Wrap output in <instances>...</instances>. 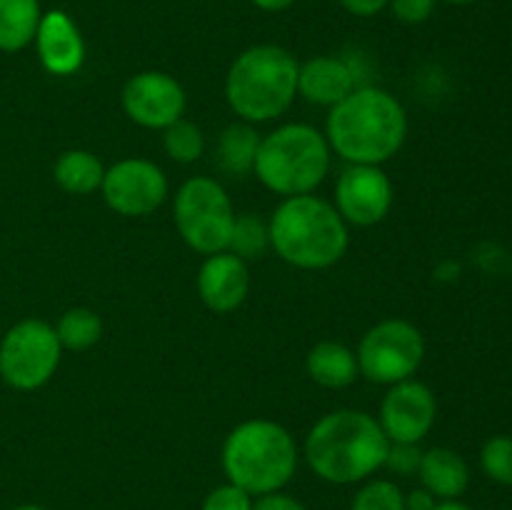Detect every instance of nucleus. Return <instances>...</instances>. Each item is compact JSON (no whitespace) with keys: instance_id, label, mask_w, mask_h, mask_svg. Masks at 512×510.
<instances>
[{"instance_id":"obj_18","label":"nucleus","mask_w":512,"mask_h":510,"mask_svg":"<svg viewBox=\"0 0 512 510\" xmlns=\"http://www.w3.org/2000/svg\"><path fill=\"white\" fill-rule=\"evenodd\" d=\"M305 368L315 383L330 390L348 388L360 375L358 355L348 345L335 343V340H323V343L313 345L308 360H305Z\"/></svg>"},{"instance_id":"obj_32","label":"nucleus","mask_w":512,"mask_h":510,"mask_svg":"<svg viewBox=\"0 0 512 510\" xmlns=\"http://www.w3.org/2000/svg\"><path fill=\"white\" fill-rule=\"evenodd\" d=\"M435 505H438V498L425 488H415L405 495V510H433Z\"/></svg>"},{"instance_id":"obj_33","label":"nucleus","mask_w":512,"mask_h":510,"mask_svg":"<svg viewBox=\"0 0 512 510\" xmlns=\"http://www.w3.org/2000/svg\"><path fill=\"white\" fill-rule=\"evenodd\" d=\"M255 8L268 10V13H280V10H288L290 5H295L298 0H253Z\"/></svg>"},{"instance_id":"obj_28","label":"nucleus","mask_w":512,"mask_h":510,"mask_svg":"<svg viewBox=\"0 0 512 510\" xmlns=\"http://www.w3.org/2000/svg\"><path fill=\"white\" fill-rule=\"evenodd\" d=\"M420 458H423V450L418 448V443H390L383 468H390L398 475H413L418 473Z\"/></svg>"},{"instance_id":"obj_35","label":"nucleus","mask_w":512,"mask_h":510,"mask_svg":"<svg viewBox=\"0 0 512 510\" xmlns=\"http://www.w3.org/2000/svg\"><path fill=\"white\" fill-rule=\"evenodd\" d=\"M438 3H448V5H470L475 0H438Z\"/></svg>"},{"instance_id":"obj_22","label":"nucleus","mask_w":512,"mask_h":510,"mask_svg":"<svg viewBox=\"0 0 512 510\" xmlns=\"http://www.w3.org/2000/svg\"><path fill=\"white\" fill-rule=\"evenodd\" d=\"M60 345L68 350H88L103 335V320L90 308H70L60 315L55 325Z\"/></svg>"},{"instance_id":"obj_26","label":"nucleus","mask_w":512,"mask_h":510,"mask_svg":"<svg viewBox=\"0 0 512 510\" xmlns=\"http://www.w3.org/2000/svg\"><path fill=\"white\" fill-rule=\"evenodd\" d=\"M350 510H405V493L393 480H370L355 493Z\"/></svg>"},{"instance_id":"obj_34","label":"nucleus","mask_w":512,"mask_h":510,"mask_svg":"<svg viewBox=\"0 0 512 510\" xmlns=\"http://www.w3.org/2000/svg\"><path fill=\"white\" fill-rule=\"evenodd\" d=\"M433 510H473V508L465 503H460V500H440Z\"/></svg>"},{"instance_id":"obj_7","label":"nucleus","mask_w":512,"mask_h":510,"mask_svg":"<svg viewBox=\"0 0 512 510\" xmlns=\"http://www.w3.org/2000/svg\"><path fill=\"white\" fill-rule=\"evenodd\" d=\"M175 228L180 238L203 255L228 250L235 225V210L230 195L218 180L190 178L180 185L175 195Z\"/></svg>"},{"instance_id":"obj_6","label":"nucleus","mask_w":512,"mask_h":510,"mask_svg":"<svg viewBox=\"0 0 512 510\" xmlns=\"http://www.w3.org/2000/svg\"><path fill=\"white\" fill-rule=\"evenodd\" d=\"M328 138L308 123H288L260 138L255 175L273 193L293 198L318 188L330 170Z\"/></svg>"},{"instance_id":"obj_27","label":"nucleus","mask_w":512,"mask_h":510,"mask_svg":"<svg viewBox=\"0 0 512 510\" xmlns=\"http://www.w3.org/2000/svg\"><path fill=\"white\" fill-rule=\"evenodd\" d=\"M203 510H253V495L233 483L218 485L208 493Z\"/></svg>"},{"instance_id":"obj_29","label":"nucleus","mask_w":512,"mask_h":510,"mask_svg":"<svg viewBox=\"0 0 512 510\" xmlns=\"http://www.w3.org/2000/svg\"><path fill=\"white\" fill-rule=\"evenodd\" d=\"M438 0H388V8L395 20L405 25H420L433 15Z\"/></svg>"},{"instance_id":"obj_2","label":"nucleus","mask_w":512,"mask_h":510,"mask_svg":"<svg viewBox=\"0 0 512 510\" xmlns=\"http://www.w3.org/2000/svg\"><path fill=\"white\" fill-rule=\"evenodd\" d=\"M390 440L378 420L363 410H333L310 428L305 460L318 478L335 485L360 483L380 470Z\"/></svg>"},{"instance_id":"obj_24","label":"nucleus","mask_w":512,"mask_h":510,"mask_svg":"<svg viewBox=\"0 0 512 510\" xmlns=\"http://www.w3.org/2000/svg\"><path fill=\"white\" fill-rule=\"evenodd\" d=\"M163 148L175 163H183L190 165L205 153V138H203V130L198 128L195 123L190 120L180 118L178 123H173L170 128L163 130Z\"/></svg>"},{"instance_id":"obj_16","label":"nucleus","mask_w":512,"mask_h":510,"mask_svg":"<svg viewBox=\"0 0 512 510\" xmlns=\"http://www.w3.org/2000/svg\"><path fill=\"white\" fill-rule=\"evenodd\" d=\"M355 90V73L343 58L318 55L298 68V93L308 103L333 108Z\"/></svg>"},{"instance_id":"obj_13","label":"nucleus","mask_w":512,"mask_h":510,"mask_svg":"<svg viewBox=\"0 0 512 510\" xmlns=\"http://www.w3.org/2000/svg\"><path fill=\"white\" fill-rule=\"evenodd\" d=\"M438 415L435 393L420 380L408 378L390 385L380 405V428L390 443H420L433 430Z\"/></svg>"},{"instance_id":"obj_4","label":"nucleus","mask_w":512,"mask_h":510,"mask_svg":"<svg viewBox=\"0 0 512 510\" xmlns=\"http://www.w3.org/2000/svg\"><path fill=\"white\" fill-rule=\"evenodd\" d=\"M295 55L280 45H253L233 60L225 78V98L245 123H265L293 105L298 95Z\"/></svg>"},{"instance_id":"obj_31","label":"nucleus","mask_w":512,"mask_h":510,"mask_svg":"<svg viewBox=\"0 0 512 510\" xmlns=\"http://www.w3.org/2000/svg\"><path fill=\"white\" fill-rule=\"evenodd\" d=\"M345 10L350 15H358V18H373V15L383 13L388 8V0H340Z\"/></svg>"},{"instance_id":"obj_21","label":"nucleus","mask_w":512,"mask_h":510,"mask_svg":"<svg viewBox=\"0 0 512 510\" xmlns=\"http://www.w3.org/2000/svg\"><path fill=\"white\" fill-rule=\"evenodd\" d=\"M260 135L253 123H230L218 138V163L225 173L245 175L253 170L258 155Z\"/></svg>"},{"instance_id":"obj_5","label":"nucleus","mask_w":512,"mask_h":510,"mask_svg":"<svg viewBox=\"0 0 512 510\" xmlns=\"http://www.w3.org/2000/svg\"><path fill=\"white\" fill-rule=\"evenodd\" d=\"M223 470L228 483L253 498L283 490L298 470L295 438L273 420H245L223 443Z\"/></svg>"},{"instance_id":"obj_9","label":"nucleus","mask_w":512,"mask_h":510,"mask_svg":"<svg viewBox=\"0 0 512 510\" xmlns=\"http://www.w3.org/2000/svg\"><path fill=\"white\" fill-rule=\"evenodd\" d=\"M360 375L378 385H395L418 373L425 360V338L408 320H383L358 345Z\"/></svg>"},{"instance_id":"obj_11","label":"nucleus","mask_w":512,"mask_h":510,"mask_svg":"<svg viewBox=\"0 0 512 510\" xmlns=\"http://www.w3.org/2000/svg\"><path fill=\"white\" fill-rule=\"evenodd\" d=\"M120 103L133 123L150 130H165L183 118L188 100L183 85L173 75L145 70L125 83Z\"/></svg>"},{"instance_id":"obj_30","label":"nucleus","mask_w":512,"mask_h":510,"mask_svg":"<svg viewBox=\"0 0 512 510\" xmlns=\"http://www.w3.org/2000/svg\"><path fill=\"white\" fill-rule=\"evenodd\" d=\"M253 510H308L300 500H295L293 495L288 493H275L268 495H258V500H253Z\"/></svg>"},{"instance_id":"obj_8","label":"nucleus","mask_w":512,"mask_h":510,"mask_svg":"<svg viewBox=\"0 0 512 510\" xmlns=\"http://www.w3.org/2000/svg\"><path fill=\"white\" fill-rule=\"evenodd\" d=\"M63 355L53 325L28 318L15 323L0 343V378L15 390H35L55 375Z\"/></svg>"},{"instance_id":"obj_25","label":"nucleus","mask_w":512,"mask_h":510,"mask_svg":"<svg viewBox=\"0 0 512 510\" xmlns=\"http://www.w3.org/2000/svg\"><path fill=\"white\" fill-rule=\"evenodd\" d=\"M480 468L493 483L512 488V435H493L483 445Z\"/></svg>"},{"instance_id":"obj_15","label":"nucleus","mask_w":512,"mask_h":510,"mask_svg":"<svg viewBox=\"0 0 512 510\" xmlns=\"http://www.w3.org/2000/svg\"><path fill=\"white\" fill-rule=\"evenodd\" d=\"M33 43L38 50L40 65L48 73L65 78L83 68L85 40L75 20L63 10H50L40 18Z\"/></svg>"},{"instance_id":"obj_1","label":"nucleus","mask_w":512,"mask_h":510,"mask_svg":"<svg viewBox=\"0 0 512 510\" xmlns=\"http://www.w3.org/2000/svg\"><path fill=\"white\" fill-rule=\"evenodd\" d=\"M408 135V115L388 90L355 88L330 108L325 138L330 150L348 165H383L393 158Z\"/></svg>"},{"instance_id":"obj_12","label":"nucleus","mask_w":512,"mask_h":510,"mask_svg":"<svg viewBox=\"0 0 512 510\" xmlns=\"http://www.w3.org/2000/svg\"><path fill=\"white\" fill-rule=\"evenodd\" d=\"M393 183L380 165H348L335 183V210L345 223H380L393 208Z\"/></svg>"},{"instance_id":"obj_3","label":"nucleus","mask_w":512,"mask_h":510,"mask_svg":"<svg viewBox=\"0 0 512 510\" xmlns=\"http://www.w3.org/2000/svg\"><path fill=\"white\" fill-rule=\"evenodd\" d=\"M270 228V248L303 270H325L348 250V223L333 203L318 195H293L275 208Z\"/></svg>"},{"instance_id":"obj_23","label":"nucleus","mask_w":512,"mask_h":510,"mask_svg":"<svg viewBox=\"0 0 512 510\" xmlns=\"http://www.w3.org/2000/svg\"><path fill=\"white\" fill-rule=\"evenodd\" d=\"M270 248V228L258 215H235L233 235H230L228 250L240 260H260Z\"/></svg>"},{"instance_id":"obj_17","label":"nucleus","mask_w":512,"mask_h":510,"mask_svg":"<svg viewBox=\"0 0 512 510\" xmlns=\"http://www.w3.org/2000/svg\"><path fill=\"white\" fill-rule=\"evenodd\" d=\"M420 483L438 500H460L470 485V468L460 453L450 448L425 450L418 465Z\"/></svg>"},{"instance_id":"obj_14","label":"nucleus","mask_w":512,"mask_h":510,"mask_svg":"<svg viewBox=\"0 0 512 510\" xmlns=\"http://www.w3.org/2000/svg\"><path fill=\"white\" fill-rule=\"evenodd\" d=\"M198 293L213 313H233L250 293L248 263L230 250L208 255V260L200 265Z\"/></svg>"},{"instance_id":"obj_19","label":"nucleus","mask_w":512,"mask_h":510,"mask_svg":"<svg viewBox=\"0 0 512 510\" xmlns=\"http://www.w3.org/2000/svg\"><path fill=\"white\" fill-rule=\"evenodd\" d=\"M40 13V0H0V50L18 53L35 40Z\"/></svg>"},{"instance_id":"obj_36","label":"nucleus","mask_w":512,"mask_h":510,"mask_svg":"<svg viewBox=\"0 0 512 510\" xmlns=\"http://www.w3.org/2000/svg\"><path fill=\"white\" fill-rule=\"evenodd\" d=\"M13 510H48V508H40V505H18Z\"/></svg>"},{"instance_id":"obj_10","label":"nucleus","mask_w":512,"mask_h":510,"mask_svg":"<svg viewBox=\"0 0 512 510\" xmlns=\"http://www.w3.org/2000/svg\"><path fill=\"white\" fill-rule=\"evenodd\" d=\"M100 190L110 210L125 218H140L158 210L168 198V178L150 160L125 158L105 170Z\"/></svg>"},{"instance_id":"obj_20","label":"nucleus","mask_w":512,"mask_h":510,"mask_svg":"<svg viewBox=\"0 0 512 510\" xmlns=\"http://www.w3.org/2000/svg\"><path fill=\"white\" fill-rule=\"evenodd\" d=\"M55 183L73 195H90L103 185L105 168L90 150H65L55 160Z\"/></svg>"}]
</instances>
